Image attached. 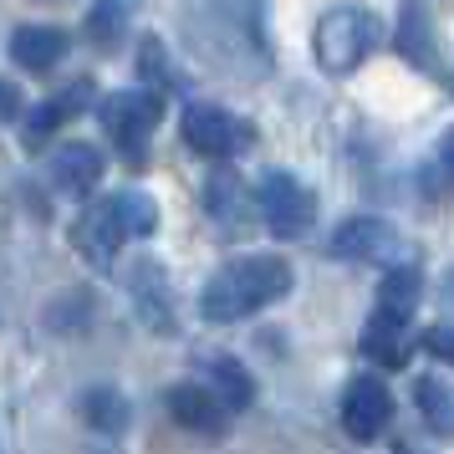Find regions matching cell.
Wrapping results in <instances>:
<instances>
[{
  "mask_svg": "<svg viewBox=\"0 0 454 454\" xmlns=\"http://www.w3.org/2000/svg\"><path fill=\"white\" fill-rule=\"evenodd\" d=\"M291 281H296V276H291L286 255H240V261L220 266L205 281L200 311H205V322H240L250 311L281 301L291 291Z\"/></svg>",
  "mask_w": 454,
  "mask_h": 454,
  "instance_id": "cell-1",
  "label": "cell"
},
{
  "mask_svg": "<svg viewBox=\"0 0 454 454\" xmlns=\"http://www.w3.org/2000/svg\"><path fill=\"white\" fill-rule=\"evenodd\" d=\"M159 225V209L148 194L138 189H123V194H107L98 205L82 209V220L72 225V246L82 250L98 270L113 266V255L123 250V240H138V235H153Z\"/></svg>",
  "mask_w": 454,
  "mask_h": 454,
  "instance_id": "cell-2",
  "label": "cell"
},
{
  "mask_svg": "<svg viewBox=\"0 0 454 454\" xmlns=\"http://www.w3.org/2000/svg\"><path fill=\"white\" fill-rule=\"evenodd\" d=\"M383 42V21L363 11V5H332L327 16L317 21V36H311V51L317 62L327 67L332 77H348L368 62Z\"/></svg>",
  "mask_w": 454,
  "mask_h": 454,
  "instance_id": "cell-3",
  "label": "cell"
},
{
  "mask_svg": "<svg viewBox=\"0 0 454 454\" xmlns=\"http://www.w3.org/2000/svg\"><path fill=\"white\" fill-rule=\"evenodd\" d=\"M159 118H164V92H153V87H128V92H113L103 103V128L123 148L128 164L148 159V133L159 128Z\"/></svg>",
  "mask_w": 454,
  "mask_h": 454,
  "instance_id": "cell-4",
  "label": "cell"
},
{
  "mask_svg": "<svg viewBox=\"0 0 454 454\" xmlns=\"http://www.w3.org/2000/svg\"><path fill=\"white\" fill-rule=\"evenodd\" d=\"M255 205L266 215V230L276 240H296V235H307L311 220H317V200H311V189L286 174V168H270L266 179H261V194H255Z\"/></svg>",
  "mask_w": 454,
  "mask_h": 454,
  "instance_id": "cell-5",
  "label": "cell"
},
{
  "mask_svg": "<svg viewBox=\"0 0 454 454\" xmlns=\"http://www.w3.org/2000/svg\"><path fill=\"white\" fill-rule=\"evenodd\" d=\"M179 133H184V144L194 148V153H205V159H235V153L250 148V138H255V128H250L246 118H235V113L220 107V103L184 107Z\"/></svg>",
  "mask_w": 454,
  "mask_h": 454,
  "instance_id": "cell-6",
  "label": "cell"
},
{
  "mask_svg": "<svg viewBox=\"0 0 454 454\" xmlns=\"http://www.w3.org/2000/svg\"><path fill=\"white\" fill-rule=\"evenodd\" d=\"M327 246L337 261H378V266H403V255H409L403 235L378 215H357L348 225H337Z\"/></svg>",
  "mask_w": 454,
  "mask_h": 454,
  "instance_id": "cell-7",
  "label": "cell"
},
{
  "mask_svg": "<svg viewBox=\"0 0 454 454\" xmlns=\"http://www.w3.org/2000/svg\"><path fill=\"white\" fill-rule=\"evenodd\" d=\"M393 419V393L383 378H352L348 393H342V429L352 434V439H378V434L388 429Z\"/></svg>",
  "mask_w": 454,
  "mask_h": 454,
  "instance_id": "cell-8",
  "label": "cell"
},
{
  "mask_svg": "<svg viewBox=\"0 0 454 454\" xmlns=\"http://www.w3.org/2000/svg\"><path fill=\"white\" fill-rule=\"evenodd\" d=\"M87 103H92V82H87V77H77L67 92H57V98H46V103L31 107V118L21 123V144L26 148H42V138H51L62 123H72Z\"/></svg>",
  "mask_w": 454,
  "mask_h": 454,
  "instance_id": "cell-9",
  "label": "cell"
},
{
  "mask_svg": "<svg viewBox=\"0 0 454 454\" xmlns=\"http://www.w3.org/2000/svg\"><path fill=\"white\" fill-rule=\"evenodd\" d=\"M398 57L413 62V67H424V72H434V77H444V82L454 77V72L439 67V51H434V21H429V5H424V0H409L403 16H398Z\"/></svg>",
  "mask_w": 454,
  "mask_h": 454,
  "instance_id": "cell-10",
  "label": "cell"
},
{
  "mask_svg": "<svg viewBox=\"0 0 454 454\" xmlns=\"http://www.w3.org/2000/svg\"><path fill=\"white\" fill-rule=\"evenodd\" d=\"M363 352H368V363L378 368H403L409 363V317H393V311H372L368 322H363Z\"/></svg>",
  "mask_w": 454,
  "mask_h": 454,
  "instance_id": "cell-11",
  "label": "cell"
},
{
  "mask_svg": "<svg viewBox=\"0 0 454 454\" xmlns=\"http://www.w3.org/2000/svg\"><path fill=\"white\" fill-rule=\"evenodd\" d=\"M168 413L194 434H225V403L215 398V388L205 383H179V388H168Z\"/></svg>",
  "mask_w": 454,
  "mask_h": 454,
  "instance_id": "cell-12",
  "label": "cell"
},
{
  "mask_svg": "<svg viewBox=\"0 0 454 454\" xmlns=\"http://www.w3.org/2000/svg\"><path fill=\"white\" fill-rule=\"evenodd\" d=\"M67 57V31L62 26H21L11 36V62L21 72H51Z\"/></svg>",
  "mask_w": 454,
  "mask_h": 454,
  "instance_id": "cell-13",
  "label": "cell"
},
{
  "mask_svg": "<svg viewBox=\"0 0 454 454\" xmlns=\"http://www.w3.org/2000/svg\"><path fill=\"white\" fill-rule=\"evenodd\" d=\"M51 179L62 194H87V189L103 179V153L92 144H67L57 148V159H51Z\"/></svg>",
  "mask_w": 454,
  "mask_h": 454,
  "instance_id": "cell-14",
  "label": "cell"
},
{
  "mask_svg": "<svg viewBox=\"0 0 454 454\" xmlns=\"http://www.w3.org/2000/svg\"><path fill=\"white\" fill-rule=\"evenodd\" d=\"M133 16H138V0H98L87 11V42L98 46V51H118Z\"/></svg>",
  "mask_w": 454,
  "mask_h": 454,
  "instance_id": "cell-15",
  "label": "cell"
},
{
  "mask_svg": "<svg viewBox=\"0 0 454 454\" xmlns=\"http://www.w3.org/2000/svg\"><path fill=\"white\" fill-rule=\"evenodd\" d=\"M205 378L225 409H246L250 398H255V383H250V372L235 357H205Z\"/></svg>",
  "mask_w": 454,
  "mask_h": 454,
  "instance_id": "cell-16",
  "label": "cell"
},
{
  "mask_svg": "<svg viewBox=\"0 0 454 454\" xmlns=\"http://www.w3.org/2000/svg\"><path fill=\"white\" fill-rule=\"evenodd\" d=\"M419 291H424V276H419V270L413 266H393L388 276H383V286H378V307L393 311V317H413Z\"/></svg>",
  "mask_w": 454,
  "mask_h": 454,
  "instance_id": "cell-17",
  "label": "cell"
},
{
  "mask_svg": "<svg viewBox=\"0 0 454 454\" xmlns=\"http://www.w3.org/2000/svg\"><path fill=\"white\" fill-rule=\"evenodd\" d=\"M419 413L434 434H454V388L444 378H419Z\"/></svg>",
  "mask_w": 454,
  "mask_h": 454,
  "instance_id": "cell-18",
  "label": "cell"
},
{
  "mask_svg": "<svg viewBox=\"0 0 454 454\" xmlns=\"http://www.w3.org/2000/svg\"><path fill=\"white\" fill-rule=\"evenodd\" d=\"M82 413L92 419V424H98V429H107V434L128 429V403L118 398V393H107V388L87 393V398H82Z\"/></svg>",
  "mask_w": 454,
  "mask_h": 454,
  "instance_id": "cell-19",
  "label": "cell"
},
{
  "mask_svg": "<svg viewBox=\"0 0 454 454\" xmlns=\"http://www.w3.org/2000/svg\"><path fill=\"white\" fill-rule=\"evenodd\" d=\"M235 194H240V184L230 179V174H215L209 179V194H205V205L220 215V220H235Z\"/></svg>",
  "mask_w": 454,
  "mask_h": 454,
  "instance_id": "cell-20",
  "label": "cell"
},
{
  "mask_svg": "<svg viewBox=\"0 0 454 454\" xmlns=\"http://www.w3.org/2000/svg\"><path fill=\"white\" fill-rule=\"evenodd\" d=\"M424 348H429L439 363H454V332L450 327H429L424 332Z\"/></svg>",
  "mask_w": 454,
  "mask_h": 454,
  "instance_id": "cell-21",
  "label": "cell"
},
{
  "mask_svg": "<svg viewBox=\"0 0 454 454\" xmlns=\"http://www.w3.org/2000/svg\"><path fill=\"white\" fill-rule=\"evenodd\" d=\"M439 168H444V179L454 184V128L439 138Z\"/></svg>",
  "mask_w": 454,
  "mask_h": 454,
  "instance_id": "cell-22",
  "label": "cell"
},
{
  "mask_svg": "<svg viewBox=\"0 0 454 454\" xmlns=\"http://www.w3.org/2000/svg\"><path fill=\"white\" fill-rule=\"evenodd\" d=\"M0 103H5V118H16V113H21V92H16V87L5 82V92H0Z\"/></svg>",
  "mask_w": 454,
  "mask_h": 454,
  "instance_id": "cell-23",
  "label": "cell"
},
{
  "mask_svg": "<svg viewBox=\"0 0 454 454\" xmlns=\"http://www.w3.org/2000/svg\"><path fill=\"white\" fill-rule=\"evenodd\" d=\"M403 454H409V450H403Z\"/></svg>",
  "mask_w": 454,
  "mask_h": 454,
  "instance_id": "cell-24",
  "label": "cell"
}]
</instances>
